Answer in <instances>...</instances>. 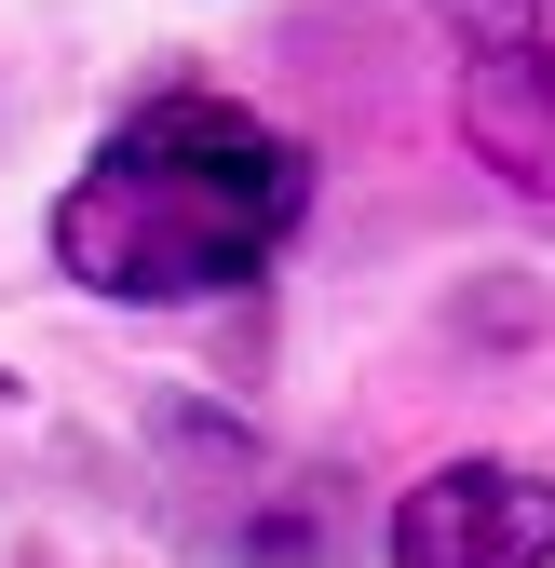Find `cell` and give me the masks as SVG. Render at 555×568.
Masks as SVG:
<instances>
[{"instance_id":"1","label":"cell","mask_w":555,"mask_h":568,"mask_svg":"<svg viewBox=\"0 0 555 568\" xmlns=\"http://www.w3.org/2000/svg\"><path fill=\"white\" fill-rule=\"evenodd\" d=\"M299 217H312L299 135H271L231 95H150L82 176H68L54 257H68V284H95V298L163 312V298H231V284H258L299 244Z\"/></svg>"},{"instance_id":"2","label":"cell","mask_w":555,"mask_h":568,"mask_svg":"<svg viewBox=\"0 0 555 568\" xmlns=\"http://www.w3.org/2000/svg\"><path fill=\"white\" fill-rule=\"evenodd\" d=\"M461 54V135L502 190L555 203V0H434Z\"/></svg>"},{"instance_id":"3","label":"cell","mask_w":555,"mask_h":568,"mask_svg":"<svg viewBox=\"0 0 555 568\" xmlns=\"http://www.w3.org/2000/svg\"><path fill=\"white\" fill-rule=\"evenodd\" d=\"M393 555L406 568H528L555 555V487L515 460H447L393 501Z\"/></svg>"}]
</instances>
